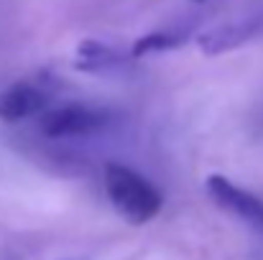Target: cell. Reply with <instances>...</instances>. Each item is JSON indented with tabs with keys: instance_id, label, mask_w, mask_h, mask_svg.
Segmentation results:
<instances>
[{
	"instance_id": "ba28073f",
	"label": "cell",
	"mask_w": 263,
	"mask_h": 260,
	"mask_svg": "<svg viewBox=\"0 0 263 260\" xmlns=\"http://www.w3.org/2000/svg\"><path fill=\"white\" fill-rule=\"evenodd\" d=\"M194 3H210V0H194Z\"/></svg>"
},
{
	"instance_id": "7a4b0ae2",
	"label": "cell",
	"mask_w": 263,
	"mask_h": 260,
	"mask_svg": "<svg viewBox=\"0 0 263 260\" xmlns=\"http://www.w3.org/2000/svg\"><path fill=\"white\" fill-rule=\"evenodd\" d=\"M110 123V112L87 105H64L39 115L41 135L51 141H72V138H89L100 133Z\"/></svg>"
},
{
	"instance_id": "8992f818",
	"label": "cell",
	"mask_w": 263,
	"mask_h": 260,
	"mask_svg": "<svg viewBox=\"0 0 263 260\" xmlns=\"http://www.w3.org/2000/svg\"><path fill=\"white\" fill-rule=\"evenodd\" d=\"M120 64V56L115 49H110L107 44L97 41V38H85L77 44L74 49V62L72 67L77 72H85V74H105L110 69H115Z\"/></svg>"
},
{
	"instance_id": "6da1fadb",
	"label": "cell",
	"mask_w": 263,
	"mask_h": 260,
	"mask_svg": "<svg viewBox=\"0 0 263 260\" xmlns=\"http://www.w3.org/2000/svg\"><path fill=\"white\" fill-rule=\"evenodd\" d=\"M105 194L112 209L130 225L151 222L164 207L161 191L146 176H141L123 164L105 166Z\"/></svg>"
},
{
	"instance_id": "277c9868",
	"label": "cell",
	"mask_w": 263,
	"mask_h": 260,
	"mask_svg": "<svg viewBox=\"0 0 263 260\" xmlns=\"http://www.w3.org/2000/svg\"><path fill=\"white\" fill-rule=\"evenodd\" d=\"M46 110V94L31 82H15L0 92V123H23Z\"/></svg>"
},
{
	"instance_id": "5b68a950",
	"label": "cell",
	"mask_w": 263,
	"mask_h": 260,
	"mask_svg": "<svg viewBox=\"0 0 263 260\" xmlns=\"http://www.w3.org/2000/svg\"><path fill=\"white\" fill-rule=\"evenodd\" d=\"M258 23L256 21H246V23H225V26H217L207 33H202L197 38L199 49L204 56H215V54H225L246 41H251L256 33H258Z\"/></svg>"
},
{
	"instance_id": "3957f363",
	"label": "cell",
	"mask_w": 263,
	"mask_h": 260,
	"mask_svg": "<svg viewBox=\"0 0 263 260\" xmlns=\"http://www.w3.org/2000/svg\"><path fill=\"white\" fill-rule=\"evenodd\" d=\"M204 191L220 209L230 212L233 217H240L246 225H251L253 230L263 232V202L258 196H253L251 191L235 186L230 178H225L220 173L207 176Z\"/></svg>"
},
{
	"instance_id": "52a82bcc",
	"label": "cell",
	"mask_w": 263,
	"mask_h": 260,
	"mask_svg": "<svg viewBox=\"0 0 263 260\" xmlns=\"http://www.w3.org/2000/svg\"><path fill=\"white\" fill-rule=\"evenodd\" d=\"M184 44H186V36L184 33L154 31V33H143L141 38H136V44L130 49V56L133 59H141V56H148V54H164V51L181 49Z\"/></svg>"
}]
</instances>
